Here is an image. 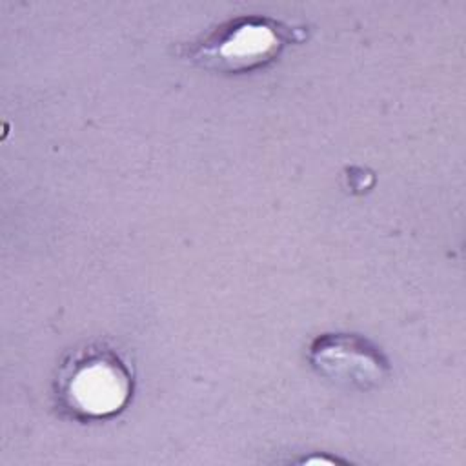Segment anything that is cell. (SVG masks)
I'll return each mask as SVG.
<instances>
[{
    "label": "cell",
    "mask_w": 466,
    "mask_h": 466,
    "mask_svg": "<svg viewBox=\"0 0 466 466\" xmlns=\"http://www.w3.org/2000/svg\"><path fill=\"white\" fill-rule=\"evenodd\" d=\"M55 395L60 408L78 420L109 419L131 400L133 371L115 348L87 344L60 364Z\"/></svg>",
    "instance_id": "cell-1"
},
{
    "label": "cell",
    "mask_w": 466,
    "mask_h": 466,
    "mask_svg": "<svg viewBox=\"0 0 466 466\" xmlns=\"http://www.w3.org/2000/svg\"><path fill=\"white\" fill-rule=\"evenodd\" d=\"M293 40H299V29L269 16L248 15L220 24L189 44L182 56L215 73H249L273 62Z\"/></svg>",
    "instance_id": "cell-2"
},
{
    "label": "cell",
    "mask_w": 466,
    "mask_h": 466,
    "mask_svg": "<svg viewBox=\"0 0 466 466\" xmlns=\"http://www.w3.org/2000/svg\"><path fill=\"white\" fill-rule=\"evenodd\" d=\"M313 370L331 382L353 390L380 388L390 377V362L366 337L322 333L308 351Z\"/></svg>",
    "instance_id": "cell-3"
}]
</instances>
